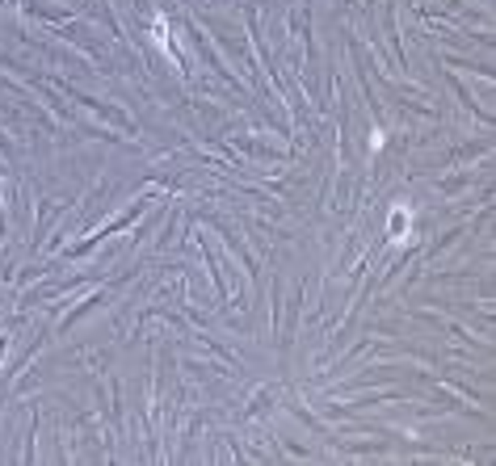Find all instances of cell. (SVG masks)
Segmentation results:
<instances>
[{"instance_id":"cell-1","label":"cell","mask_w":496,"mask_h":466,"mask_svg":"<svg viewBox=\"0 0 496 466\" xmlns=\"http://www.w3.org/2000/svg\"><path fill=\"white\" fill-rule=\"evenodd\" d=\"M391 235H408V210H396L391 214Z\"/></svg>"}]
</instances>
